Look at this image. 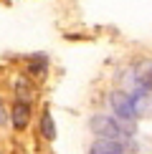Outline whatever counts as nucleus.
I'll use <instances>...</instances> for the list:
<instances>
[{"label": "nucleus", "mask_w": 152, "mask_h": 154, "mask_svg": "<svg viewBox=\"0 0 152 154\" xmlns=\"http://www.w3.org/2000/svg\"><path fill=\"white\" fill-rule=\"evenodd\" d=\"M89 126H91V131L97 134L99 139H119V137H122V129H119L117 119L106 116V114H97V116H91Z\"/></svg>", "instance_id": "f257e3e1"}, {"label": "nucleus", "mask_w": 152, "mask_h": 154, "mask_svg": "<svg viewBox=\"0 0 152 154\" xmlns=\"http://www.w3.org/2000/svg\"><path fill=\"white\" fill-rule=\"evenodd\" d=\"M112 109L117 111V116L119 119H124V121H135V109H132V96L129 94H124V91H114L112 94Z\"/></svg>", "instance_id": "f03ea898"}, {"label": "nucleus", "mask_w": 152, "mask_h": 154, "mask_svg": "<svg viewBox=\"0 0 152 154\" xmlns=\"http://www.w3.org/2000/svg\"><path fill=\"white\" fill-rule=\"evenodd\" d=\"M127 146L119 142V139H97L91 144V152L89 154H124Z\"/></svg>", "instance_id": "7ed1b4c3"}, {"label": "nucleus", "mask_w": 152, "mask_h": 154, "mask_svg": "<svg viewBox=\"0 0 152 154\" xmlns=\"http://www.w3.org/2000/svg\"><path fill=\"white\" fill-rule=\"evenodd\" d=\"M10 121H13L15 129H25L28 121H30V106L23 104V101H15L13 104V111H10Z\"/></svg>", "instance_id": "20e7f679"}, {"label": "nucleus", "mask_w": 152, "mask_h": 154, "mask_svg": "<svg viewBox=\"0 0 152 154\" xmlns=\"http://www.w3.org/2000/svg\"><path fill=\"white\" fill-rule=\"evenodd\" d=\"M132 109H135V116H147L152 111V101L144 94H137V96H132Z\"/></svg>", "instance_id": "39448f33"}, {"label": "nucleus", "mask_w": 152, "mask_h": 154, "mask_svg": "<svg viewBox=\"0 0 152 154\" xmlns=\"http://www.w3.org/2000/svg\"><path fill=\"white\" fill-rule=\"evenodd\" d=\"M41 131L46 139H56V126H53V116H51L48 111H43L41 116Z\"/></svg>", "instance_id": "423d86ee"}, {"label": "nucleus", "mask_w": 152, "mask_h": 154, "mask_svg": "<svg viewBox=\"0 0 152 154\" xmlns=\"http://www.w3.org/2000/svg\"><path fill=\"white\" fill-rule=\"evenodd\" d=\"M15 91H18V99H21L23 104H28V101L33 99V88H30V83H25L23 79L15 81Z\"/></svg>", "instance_id": "0eeeda50"}, {"label": "nucleus", "mask_w": 152, "mask_h": 154, "mask_svg": "<svg viewBox=\"0 0 152 154\" xmlns=\"http://www.w3.org/2000/svg\"><path fill=\"white\" fill-rule=\"evenodd\" d=\"M142 86L147 88V91H152V68H150V71L142 76Z\"/></svg>", "instance_id": "6e6552de"}, {"label": "nucleus", "mask_w": 152, "mask_h": 154, "mask_svg": "<svg viewBox=\"0 0 152 154\" xmlns=\"http://www.w3.org/2000/svg\"><path fill=\"white\" fill-rule=\"evenodd\" d=\"M0 124H5V114H3V109H0Z\"/></svg>", "instance_id": "1a4fd4ad"}]
</instances>
